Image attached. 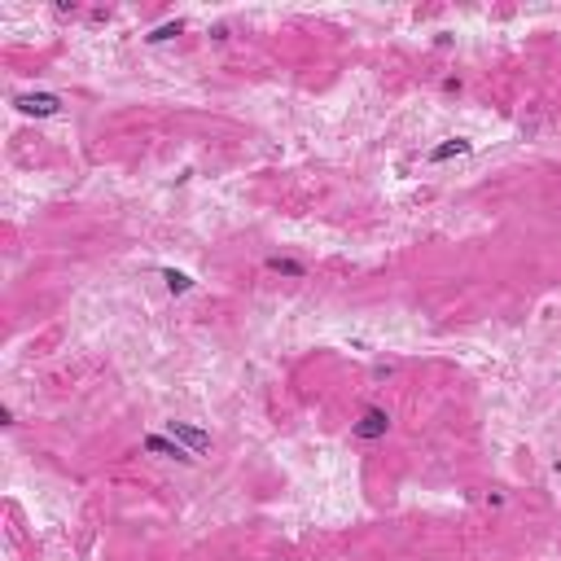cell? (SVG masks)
Returning a JSON list of instances; mask_svg holds the SVG:
<instances>
[{"instance_id": "cell-1", "label": "cell", "mask_w": 561, "mask_h": 561, "mask_svg": "<svg viewBox=\"0 0 561 561\" xmlns=\"http://www.w3.org/2000/svg\"><path fill=\"white\" fill-rule=\"evenodd\" d=\"M351 434H355L360 443H377V439H386V434H390V412H386V408H377V404H369L364 412H360V421L351 425Z\"/></svg>"}, {"instance_id": "cell-2", "label": "cell", "mask_w": 561, "mask_h": 561, "mask_svg": "<svg viewBox=\"0 0 561 561\" xmlns=\"http://www.w3.org/2000/svg\"><path fill=\"white\" fill-rule=\"evenodd\" d=\"M13 106L27 119H53V114H62V97L57 92H22V97H13Z\"/></svg>"}, {"instance_id": "cell-3", "label": "cell", "mask_w": 561, "mask_h": 561, "mask_svg": "<svg viewBox=\"0 0 561 561\" xmlns=\"http://www.w3.org/2000/svg\"><path fill=\"white\" fill-rule=\"evenodd\" d=\"M145 452H154V456H171V460H180V465H193V452H185L180 443H171V439H162V434H150L141 443Z\"/></svg>"}, {"instance_id": "cell-4", "label": "cell", "mask_w": 561, "mask_h": 561, "mask_svg": "<svg viewBox=\"0 0 561 561\" xmlns=\"http://www.w3.org/2000/svg\"><path fill=\"white\" fill-rule=\"evenodd\" d=\"M167 434H171V439H180V443H189L193 452H206V448H211V434L193 430V425H185V421H167Z\"/></svg>"}, {"instance_id": "cell-5", "label": "cell", "mask_w": 561, "mask_h": 561, "mask_svg": "<svg viewBox=\"0 0 561 561\" xmlns=\"http://www.w3.org/2000/svg\"><path fill=\"white\" fill-rule=\"evenodd\" d=\"M268 272H276V276H294V280H303L307 276V268L299 259H280V255H268V263H263Z\"/></svg>"}, {"instance_id": "cell-6", "label": "cell", "mask_w": 561, "mask_h": 561, "mask_svg": "<svg viewBox=\"0 0 561 561\" xmlns=\"http://www.w3.org/2000/svg\"><path fill=\"white\" fill-rule=\"evenodd\" d=\"M469 150H474L469 141H448V145H439V150H430V162H448V158H460Z\"/></svg>"}, {"instance_id": "cell-7", "label": "cell", "mask_w": 561, "mask_h": 561, "mask_svg": "<svg viewBox=\"0 0 561 561\" xmlns=\"http://www.w3.org/2000/svg\"><path fill=\"white\" fill-rule=\"evenodd\" d=\"M162 280H167L171 294H189L193 290V276L189 272H176V268H162Z\"/></svg>"}, {"instance_id": "cell-8", "label": "cell", "mask_w": 561, "mask_h": 561, "mask_svg": "<svg viewBox=\"0 0 561 561\" xmlns=\"http://www.w3.org/2000/svg\"><path fill=\"white\" fill-rule=\"evenodd\" d=\"M180 31H185V22L176 18V22H162V27H154L145 40H150V44H167V40H176V36H180Z\"/></svg>"}]
</instances>
